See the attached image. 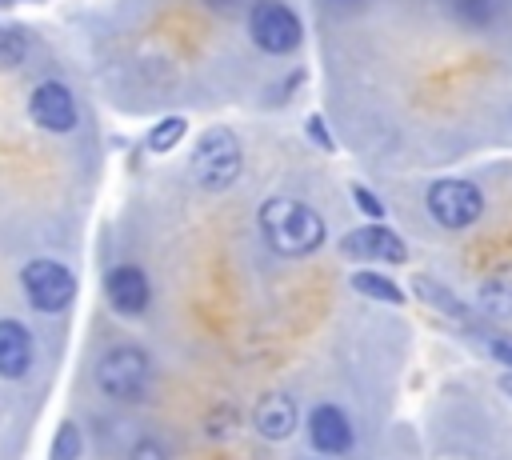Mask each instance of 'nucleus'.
Returning <instances> with one entry per match:
<instances>
[{
	"label": "nucleus",
	"mask_w": 512,
	"mask_h": 460,
	"mask_svg": "<svg viewBox=\"0 0 512 460\" xmlns=\"http://www.w3.org/2000/svg\"><path fill=\"white\" fill-rule=\"evenodd\" d=\"M340 252L348 260H376V264H404L408 260L404 240L384 224H364V228L344 232L340 236Z\"/></svg>",
	"instance_id": "nucleus-7"
},
{
	"label": "nucleus",
	"mask_w": 512,
	"mask_h": 460,
	"mask_svg": "<svg viewBox=\"0 0 512 460\" xmlns=\"http://www.w3.org/2000/svg\"><path fill=\"white\" fill-rule=\"evenodd\" d=\"M184 132H188V120L184 116H164L160 124H152L148 128V136H144V144H148V152H172L180 140H184Z\"/></svg>",
	"instance_id": "nucleus-17"
},
{
	"label": "nucleus",
	"mask_w": 512,
	"mask_h": 460,
	"mask_svg": "<svg viewBox=\"0 0 512 460\" xmlns=\"http://www.w3.org/2000/svg\"><path fill=\"white\" fill-rule=\"evenodd\" d=\"M352 200H356V208H360L364 216H372V220H380V216H384V204H380L364 184H352Z\"/></svg>",
	"instance_id": "nucleus-22"
},
{
	"label": "nucleus",
	"mask_w": 512,
	"mask_h": 460,
	"mask_svg": "<svg viewBox=\"0 0 512 460\" xmlns=\"http://www.w3.org/2000/svg\"><path fill=\"white\" fill-rule=\"evenodd\" d=\"M96 388L112 400H140L152 388V360L136 344H116L96 360Z\"/></svg>",
	"instance_id": "nucleus-2"
},
{
	"label": "nucleus",
	"mask_w": 512,
	"mask_h": 460,
	"mask_svg": "<svg viewBox=\"0 0 512 460\" xmlns=\"http://www.w3.org/2000/svg\"><path fill=\"white\" fill-rule=\"evenodd\" d=\"M260 232L280 256H312L324 244V220L296 196H268L260 204Z\"/></svg>",
	"instance_id": "nucleus-1"
},
{
	"label": "nucleus",
	"mask_w": 512,
	"mask_h": 460,
	"mask_svg": "<svg viewBox=\"0 0 512 460\" xmlns=\"http://www.w3.org/2000/svg\"><path fill=\"white\" fill-rule=\"evenodd\" d=\"M244 168V152H240V140L232 128H208L196 148H192V176L200 188L208 192H224L236 184Z\"/></svg>",
	"instance_id": "nucleus-3"
},
{
	"label": "nucleus",
	"mask_w": 512,
	"mask_h": 460,
	"mask_svg": "<svg viewBox=\"0 0 512 460\" xmlns=\"http://www.w3.org/2000/svg\"><path fill=\"white\" fill-rule=\"evenodd\" d=\"M32 356H36L32 332H28L20 320H0V376H4V380L28 376Z\"/></svg>",
	"instance_id": "nucleus-12"
},
{
	"label": "nucleus",
	"mask_w": 512,
	"mask_h": 460,
	"mask_svg": "<svg viewBox=\"0 0 512 460\" xmlns=\"http://www.w3.org/2000/svg\"><path fill=\"white\" fill-rule=\"evenodd\" d=\"M428 212H432V220L440 224V228H468V224H476L480 220V212H484V196H480V188L476 184H468V180H436L432 188H428Z\"/></svg>",
	"instance_id": "nucleus-6"
},
{
	"label": "nucleus",
	"mask_w": 512,
	"mask_h": 460,
	"mask_svg": "<svg viewBox=\"0 0 512 460\" xmlns=\"http://www.w3.org/2000/svg\"><path fill=\"white\" fill-rule=\"evenodd\" d=\"M348 284H352L360 296H368V300L404 304V292H400V284H396V280H388L384 272H368V268H360V272H352V276H348Z\"/></svg>",
	"instance_id": "nucleus-15"
},
{
	"label": "nucleus",
	"mask_w": 512,
	"mask_h": 460,
	"mask_svg": "<svg viewBox=\"0 0 512 460\" xmlns=\"http://www.w3.org/2000/svg\"><path fill=\"white\" fill-rule=\"evenodd\" d=\"M80 452H84V436H80V428H76L72 420H64V424L56 428V436H52L48 460H80Z\"/></svg>",
	"instance_id": "nucleus-18"
},
{
	"label": "nucleus",
	"mask_w": 512,
	"mask_h": 460,
	"mask_svg": "<svg viewBox=\"0 0 512 460\" xmlns=\"http://www.w3.org/2000/svg\"><path fill=\"white\" fill-rule=\"evenodd\" d=\"M336 4H344V0H336Z\"/></svg>",
	"instance_id": "nucleus-27"
},
{
	"label": "nucleus",
	"mask_w": 512,
	"mask_h": 460,
	"mask_svg": "<svg viewBox=\"0 0 512 460\" xmlns=\"http://www.w3.org/2000/svg\"><path fill=\"white\" fill-rule=\"evenodd\" d=\"M28 52H32V36H28V28H20V24H0V72L24 64Z\"/></svg>",
	"instance_id": "nucleus-16"
},
{
	"label": "nucleus",
	"mask_w": 512,
	"mask_h": 460,
	"mask_svg": "<svg viewBox=\"0 0 512 460\" xmlns=\"http://www.w3.org/2000/svg\"><path fill=\"white\" fill-rule=\"evenodd\" d=\"M492 12H496L492 0H452V16L468 28H484L492 20Z\"/></svg>",
	"instance_id": "nucleus-19"
},
{
	"label": "nucleus",
	"mask_w": 512,
	"mask_h": 460,
	"mask_svg": "<svg viewBox=\"0 0 512 460\" xmlns=\"http://www.w3.org/2000/svg\"><path fill=\"white\" fill-rule=\"evenodd\" d=\"M304 128H308V136H312V140H316L324 152H336V140L328 136V124H324V116H308V124H304Z\"/></svg>",
	"instance_id": "nucleus-23"
},
{
	"label": "nucleus",
	"mask_w": 512,
	"mask_h": 460,
	"mask_svg": "<svg viewBox=\"0 0 512 460\" xmlns=\"http://www.w3.org/2000/svg\"><path fill=\"white\" fill-rule=\"evenodd\" d=\"M476 308L496 320H512V264L488 272L476 288Z\"/></svg>",
	"instance_id": "nucleus-13"
},
{
	"label": "nucleus",
	"mask_w": 512,
	"mask_h": 460,
	"mask_svg": "<svg viewBox=\"0 0 512 460\" xmlns=\"http://www.w3.org/2000/svg\"><path fill=\"white\" fill-rule=\"evenodd\" d=\"M204 432H208V440H232V432H236V408L232 404H216L208 412V420H204Z\"/></svg>",
	"instance_id": "nucleus-20"
},
{
	"label": "nucleus",
	"mask_w": 512,
	"mask_h": 460,
	"mask_svg": "<svg viewBox=\"0 0 512 460\" xmlns=\"http://www.w3.org/2000/svg\"><path fill=\"white\" fill-rule=\"evenodd\" d=\"M416 296H420L424 304H432L440 316H448L452 324H460V328H476V316L468 312V304H464L456 292L440 288L432 276H416Z\"/></svg>",
	"instance_id": "nucleus-14"
},
{
	"label": "nucleus",
	"mask_w": 512,
	"mask_h": 460,
	"mask_svg": "<svg viewBox=\"0 0 512 460\" xmlns=\"http://www.w3.org/2000/svg\"><path fill=\"white\" fill-rule=\"evenodd\" d=\"M248 32H252V44L264 48V52H272V56H284V52L300 48V40H304L300 16L288 4H280V0H260L252 8Z\"/></svg>",
	"instance_id": "nucleus-5"
},
{
	"label": "nucleus",
	"mask_w": 512,
	"mask_h": 460,
	"mask_svg": "<svg viewBox=\"0 0 512 460\" xmlns=\"http://www.w3.org/2000/svg\"><path fill=\"white\" fill-rule=\"evenodd\" d=\"M104 296L120 316H144L152 304V284L144 276V268L136 264H116L104 276Z\"/></svg>",
	"instance_id": "nucleus-9"
},
{
	"label": "nucleus",
	"mask_w": 512,
	"mask_h": 460,
	"mask_svg": "<svg viewBox=\"0 0 512 460\" xmlns=\"http://www.w3.org/2000/svg\"><path fill=\"white\" fill-rule=\"evenodd\" d=\"M212 12H224V16H232V12H240V8H248L252 0H204Z\"/></svg>",
	"instance_id": "nucleus-25"
},
{
	"label": "nucleus",
	"mask_w": 512,
	"mask_h": 460,
	"mask_svg": "<svg viewBox=\"0 0 512 460\" xmlns=\"http://www.w3.org/2000/svg\"><path fill=\"white\" fill-rule=\"evenodd\" d=\"M500 392H504V396H512V372H508V376H500Z\"/></svg>",
	"instance_id": "nucleus-26"
},
{
	"label": "nucleus",
	"mask_w": 512,
	"mask_h": 460,
	"mask_svg": "<svg viewBox=\"0 0 512 460\" xmlns=\"http://www.w3.org/2000/svg\"><path fill=\"white\" fill-rule=\"evenodd\" d=\"M484 344H488V356L512 372V340H504V336H488Z\"/></svg>",
	"instance_id": "nucleus-24"
},
{
	"label": "nucleus",
	"mask_w": 512,
	"mask_h": 460,
	"mask_svg": "<svg viewBox=\"0 0 512 460\" xmlns=\"http://www.w3.org/2000/svg\"><path fill=\"white\" fill-rule=\"evenodd\" d=\"M252 424L264 440H288L296 432V400L288 392H264L252 408Z\"/></svg>",
	"instance_id": "nucleus-11"
},
{
	"label": "nucleus",
	"mask_w": 512,
	"mask_h": 460,
	"mask_svg": "<svg viewBox=\"0 0 512 460\" xmlns=\"http://www.w3.org/2000/svg\"><path fill=\"white\" fill-rule=\"evenodd\" d=\"M128 460H172V456H168V448H164L160 440H152V436H140V440L132 444Z\"/></svg>",
	"instance_id": "nucleus-21"
},
{
	"label": "nucleus",
	"mask_w": 512,
	"mask_h": 460,
	"mask_svg": "<svg viewBox=\"0 0 512 460\" xmlns=\"http://www.w3.org/2000/svg\"><path fill=\"white\" fill-rule=\"evenodd\" d=\"M20 288H24V296L36 312H64L76 296V276L60 260L36 256L20 268Z\"/></svg>",
	"instance_id": "nucleus-4"
},
{
	"label": "nucleus",
	"mask_w": 512,
	"mask_h": 460,
	"mask_svg": "<svg viewBox=\"0 0 512 460\" xmlns=\"http://www.w3.org/2000/svg\"><path fill=\"white\" fill-rule=\"evenodd\" d=\"M28 116L44 132H72L76 128V100H72L68 84H60V80L36 84L32 96H28Z\"/></svg>",
	"instance_id": "nucleus-8"
},
{
	"label": "nucleus",
	"mask_w": 512,
	"mask_h": 460,
	"mask_svg": "<svg viewBox=\"0 0 512 460\" xmlns=\"http://www.w3.org/2000/svg\"><path fill=\"white\" fill-rule=\"evenodd\" d=\"M308 440L324 456H344L352 448V420L340 404H316L308 412Z\"/></svg>",
	"instance_id": "nucleus-10"
}]
</instances>
